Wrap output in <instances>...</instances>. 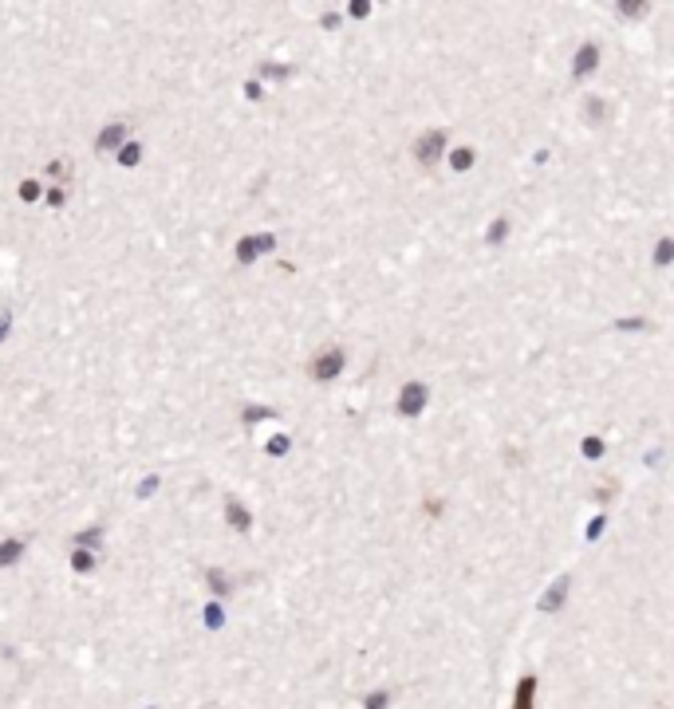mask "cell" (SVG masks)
<instances>
[{
	"label": "cell",
	"instance_id": "6da1fadb",
	"mask_svg": "<svg viewBox=\"0 0 674 709\" xmlns=\"http://www.w3.org/2000/svg\"><path fill=\"white\" fill-rule=\"evenodd\" d=\"M122 138H127V122H111V127L95 138V146H99L102 154H107V150H122Z\"/></svg>",
	"mask_w": 674,
	"mask_h": 709
},
{
	"label": "cell",
	"instance_id": "7a4b0ae2",
	"mask_svg": "<svg viewBox=\"0 0 674 709\" xmlns=\"http://www.w3.org/2000/svg\"><path fill=\"white\" fill-rule=\"evenodd\" d=\"M20 555H24V540H4V544H0V567L16 564Z\"/></svg>",
	"mask_w": 674,
	"mask_h": 709
},
{
	"label": "cell",
	"instance_id": "3957f363",
	"mask_svg": "<svg viewBox=\"0 0 674 709\" xmlns=\"http://www.w3.org/2000/svg\"><path fill=\"white\" fill-rule=\"evenodd\" d=\"M335 371H339V351H332V355H324V359L316 363V378H332Z\"/></svg>",
	"mask_w": 674,
	"mask_h": 709
},
{
	"label": "cell",
	"instance_id": "277c9868",
	"mask_svg": "<svg viewBox=\"0 0 674 709\" xmlns=\"http://www.w3.org/2000/svg\"><path fill=\"white\" fill-rule=\"evenodd\" d=\"M225 516H229V524H233V528L248 532V513H245V508H241L237 501H229V508H225Z\"/></svg>",
	"mask_w": 674,
	"mask_h": 709
},
{
	"label": "cell",
	"instance_id": "5b68a950",
	"mask_svg": "<svg viewBox=\"0 0 674 709\" xmlns=\"http://www.w3.org/2000/svg\"><path fill=\"white\" fill-rule=\"evenodd\" d=\"M268 245H273L268 237H260V240H241V260H253L256 252H260V248H268Z\"/></svg>",
	"mask_w": 674,
	"mask_h": 709
},
{
	"label": "cell",
	"instance_id": "8992f818",
	"mask_svg": "<svg viewBox=\"0 0 674 709\" xmlns=\"http://www.w3.org/2000/svg\"><path fill=\"white\" fill-rule=\"evenodd\" d=\"M71 567H75V572H91V567H95V555H91V552H83V548H79V552L71 555Z\"/></svg>",
	"mask_w": 674,
	"mask_h": 709
},
{
	"label": "cell",
	"instance_id": "52a82bcc",
	"mask_svg": "<svg viewBox=\"0 0 674 709\" xmlns=\"http://www.w3.org/2000/svg\"><path fill=\"white\" fill-rule=\"evenodd\" d=\"M138 154H142V150H138L135 142H127V146L119 150V162H122V166H135V162H138Z\"/></svg>",
	"mask_w": 674,
	"mask_h": 709
},
{
	"label": "cell",
	"instance_id": "ba28073f",
	"mask_svg": "<svg viewBox=\"0 0 674 709\" xmlns=\"http://www.w3.org/2000/svg\"><path fill=\"white\" fill-rule=\"evenodd\" d=\"M209 587H214L217 595H225V591H229V580H225L221 572H209Z\"/></svg>",
	"mask_w": 674,
	"mask_h": 709
},
{
	"label": "cell",
	"instance_id": "9c48e42d",
	"mask_svg": "<svg viewBox=\"0 0 674 709\" xmlns=\"http://www.w3.org/2000/svg\"><path fill=\"white\" fill-rule=\"evenodd\" d=\"M20 197H24V201H36V197H40V186H36V181H24V186H20Z\"/></svg>",
	"mask_w": 674,
	"mask_h": 709
},
{
	"label": "cell",
	"instance_id": "30bf717a",
	"mask_svg": "<svg viewBox=\"0 0 674 709\" xmlns=\"http://www.w3.org/2000/svg\"><path fill=\"white\" fill-rule=\"evenodd\" d=\"M205 623H209V627H221V611H217V607H209V611H205Z\"/></svg>",
	"mask_w": 674,
	"mask_h": 709
}]
</instances>
